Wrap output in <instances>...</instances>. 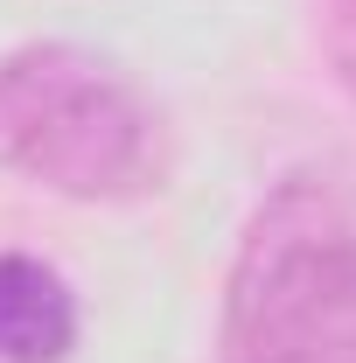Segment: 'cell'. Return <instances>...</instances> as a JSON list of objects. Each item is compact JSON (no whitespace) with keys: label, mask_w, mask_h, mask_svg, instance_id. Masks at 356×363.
I'll use <instances>...</instances> for the list:
<instances>
[{"label":"cell","mask_w":356,"mask_h":363,"mask_svg":"<svg viewBox=\"0 0 356 363\" xmlns=\"http://www.w3.org/2000/svg\"><path fill=\"white\" fill-rule=\"evenodd\" d=\"M223 363H356V224L321 182H279L245 224Z\"/></svg>","instance_id":"6da1fadb"},{"label":"cell","mask_w":356,"mask_h":363,"mask_svg":"<svg viewBox=\"0 0 356 363\" xmlns=\"http://www.w3.org/2000/svg\"><path fill=\"white\" fill-rule=\"evenodd\" d=\"M0 168L70 203H119L161 175V126L105 56L28 43L0 56Z\"/></svg>","instance_id":"7a4b0ae2"},{"label":"cell","mask_w":356,"mask_h":363,"mask_svg":"<svg viewBox=\"0 0 356 363\" xmlns=\"http://www.w3.org/2000/svg\"><path fill=\"white\" fill-rule=\"evenodd\" d=\"M77 350V294L35 252H0V363H63Z\"/></svg>","instance_id":"3957f363"},{"label":"cell","mask_w":356,"mask_h":363,"mask_svg":"<svg viewBox=\"0 0 356 363\" xmlns=\"http://www.w3.org/2000/svg\"><path fill=\"white\" fill-rule=\"evenodd\" d=\"M314 35H321V56H328L335 84L356 105V0H314Z\"/></svg>","instance_id":"277c9868"}]
</instances>
